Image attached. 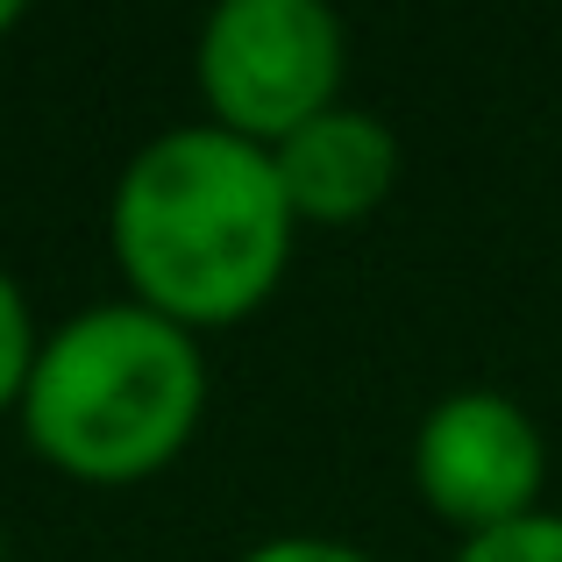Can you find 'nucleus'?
<instances>
[{"instance_id": "f257e3e1", "label": "nucleus", "mask_w": 562, "mask_h": 562, "mask_svg": "<svg viewBox=\"0 0 562 562\" xmlns=\"http://www.w3.org/2000/svg\"><path fill=\"white\" fill-rule=\"evenodd\" d=\"M292 221L271 150L214 122H179L122 165L108 249L128 300L179 328H235L292 271Z\"/></svg>"}, {"instance_id": "f03ea898", "label": "nucleus", "mask_w": 562, "mask_h": 562, "mask_svg": "<svg viewBox=\"0 0 562 562\" xmlns=\"http://www.w3.org/2000/svg\"><path fill=\"white\" fill-rule=\"evenodd\" d=\"M22 441L71 484L128 492L165 477L206 420L200 335L136 300L79 306L43 328L22 384Z\"/></svg>"}, {"instance_id": "7ed1b4c3", "label": "nucleus", "mask_w": 562, "mask_h": 562, "mask_svg": "<svg viewBox=\"0 0 562 562\" xmlns=\"http://www.w3.org/2000/svg\"><path fill=\"white\" fill-rule=\"evenodd\" d=\"M192 79L214 128L278 150L314 114L342 108L349 29L321 0H221L192 43Z\"/></svg>"}, {"instance_id": "20e7f679", "label": "nucleus", "mask_w": 562, "mask_h": 562, "mask_svg": "<svg viewBox=\"0 0 562 562\" xmlns=\"http://www.w3.org/2000/svg\"><path fill=\"white\" fill-rule=\"evenodd\" d=\"M541 484H549V441L535 413L498 384L441 392L413 427V492L463 541L541 513Z\"/></svg>"}, {"instance_id": "39448f33", "label": "nucleus", "mask_w": 562, "mask_h": 562, "mask_svg": "<svg viewBox=\"0 0 562 562\" xmlns=\"http://www.w3.org/2000/svg\"><path fill=\"white\" fill-rule=\"evenodd\" d=\"M278 192H285L292 221L300 228H349V221H371L398 186V136L392 122H378L371 108H328L285 136L271 150Z\"/></svg>"}, {"instance_id": "423d86ee", "label": "nucleus", "mask_w": 562, "mask_h": 562, "mask_svg": "<svg viewBox=\"0 0 562 562\" xmlns=\"http://www.w3.org/2000/svg\"><path fill=\"white\" fill-rule=\"evenodd\" d=\"M36 342H43V328H36V314H29V292H22V278L0 263V413L22 406Z\"/></svg>"}, {"instance_id": "0eeeda50", "label": "nucleus", "mask_w": 562, "mask_h": 562, "mask_svg": "<svg viewBox=\"0 0 562 562\" xmlns=\"http://www.w3.org/2000/svg\"><path fill=\"white\" fill-rule=\"evenodd\" d=\"M456 562H562V513H527L513 527L456 541Z\"/></svg>"}, {"instance_id": "6e6552de", "label": "nucleus", "mask_w": 562, "mask_h": 562, "mask_svg": "<svg viewBox=\"0 0 562 562\" xmlns=\"http://www.w3.org/2000/svg\"><path fill=\"white\" fill-rule=\"evenodd\" d=\"M243 562H378V555L349 549V541H335V535H271V541H257Z\"/></svg>"}, {"instance_id": "1a4fd4ad", "label": "nucleus", "mask_w": 562, "mask_h": 562, "mask_svg": "<svg viewBox=\"0 0 562 562\" xmlns=\"http://www.w3.org/2000/svg\"><path fill=\"white\" fill-rule=\"evenodd\" d=\"M14 29H22V8H14V0H0V36H14Z\"/></svg>"}, {"instance_id": "9d476101", "label": "nucleus", "mask_w": 562, "mask_h": 562, "mask_svg": "<svg viewBox=\"0 0 562 562\" xmlns=\"http://www.w3.org/2000/svg\"><path fill=\"white\" fill-rule=\"evenodd\" d=\"M0 562H8V535H0Z\"/></svg>"}]
</instances>
